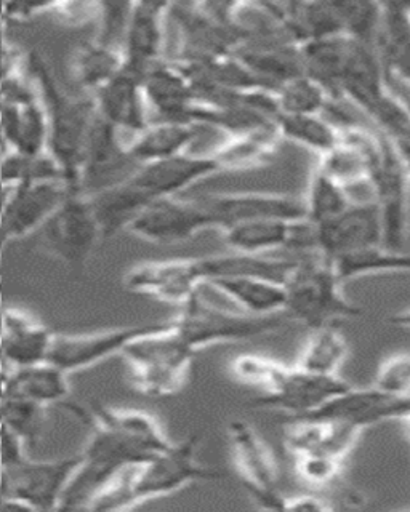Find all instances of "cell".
<instances>
[{
    "mask_svg": "<svg viewBox=\"0 0 410 512\" xmlns=\"http://www.w3.org/2000/svg\"><path fill=\"white\" fill-rule=\"evenodd\" d=\"M79 420L89 424V442L81 452V463L69 480L60 511L89 508L93 498L125 469L140 466L164 452L172 440L153 415L137 408L68 405Z\"/></svg>",
    "mask_w": 410,
    "mask_h": 512,
    "instance_id": "1",
    "label": "cell"
},
{
    "mask_svg": "<svg viewBox=\"0 0 410 512\" xmlns=\"http://www.w3.org/2000/svg\"><path fill=\"white\" fill-rule=\"evenodd\" d=\"M29 79L44 106L49 140L47 152L57 162L63 184L73 194H81V168L85 146L98 112L92 96H74L58 84L49 63L41 53L31 52L25 58Z\"/></svg>",
    "mask_w": 410,
    "mask_h": 512,
    "instance_id": "2",
    "label": "cell"
},
{
    "mask_svg": "<svg viewBox=\"0 0 410 512\" xmlns=\"http://www.w3.org/2000/svg\"><path fill=\"white\" fill-rule=\"evenodd\" d=\"M81 463V453L58 460H31L26 442L0 431V496L13 508L60 511L61 498Z\"/></svg>",
    "mask_w": 410,
    "mask_h": 512,
    "instance_id": "3",
    "label": "cell"
},
{
    "mask_svg": "<svg viewBox=\"0 0 410 512\" xmlns=\"http://www.w3.org/2000/svg\"><path fill=\"white\" fill-rule=\"evenodd\" d=\"M284 290V314L311 330L364 316L361 306L346 298L332 261L319 253L295 260L284 280Z\"/></svg>",
    "mask_w": 410,
    "mask_h": 512,
    "instance_id": "4",
    "label": "cell"
},
{
    "mask_svg": "<svg viewBox=\"0 0 410 512\" xmlns=\"http://www.w3.org/2000/svg\"><path fill=\"white\" fill-rule=\"evenodd\" d=\"M197 352L172 327V320L154 322L122 351L130 383L140 394L167 397L185 386Z\"/></svg>",
    "mask_w": 410,
    "mask_h": 512,
    "instance_id": "5",
    "label": "cell"
},
{
    "mask_svg": "<svg viewBox=\"0 0 410 512\" xmlns=\"http://www.w3.org/2000/svg\"><path fill=\"white\" fill-rule=\"evenodd\" d=\"M172 327L189 348L199 352L217 344L271 335L286 327V322L279 316L255 317L244 312L226 311L205 301L201 293H197L181 306L178 316L172 319Z\"/></svg>",
    "mask_w": 410,
    "mask_h": 512,
    "instance_id": "6",
    "label": "cell"
},
{
    "mask_svg": "<svg viewBox=\"0 0 410 512\" xmlns=\"http://www.w3.org/2000/svg\"><path fill=\"white\" fill-rule=\"evenodd\" d=\"M201 442L202 434L196 432L132 468L130 488L135 504L172 495L196 482L223 479L222 472L199 461Z\"/></svg>",
    "mask_w": 410,
    "mask_h": 512,
    "instance_id": "7",
    "label": "cell"
},
{
    "mask_svg": "<svg viewBox=\"0 0 410 512\" xmlns=\"http://www.w3.org/2000/svg\"><path fill=\"white\" fill-rule=\"evenodd\" d=\"M37 234L44 252L73 268L85 264L103 240L89 197L84 194H68Z\"/></svg>",
    "mask_w": 410,
    "mask_h": 512,
    "instance_id": "8",
    "label": "cell"
},
{
    "mask_svg": "<svg viewBox=\"0 0 410 512\" xmlns=\"http://www.w3.org/2000/svg\"><path fill=\"white\" fill-rule=\"evenodd\" d=\"M228 440L234 464L250 498L258 508L284 511L286 495L278 488V464L265 440L242 420L228 424Z\"/></svg>",
    "mask_w": 410,
    "mask_h": 512,
    "instance_id": "9",
    "label": "cell"
},
{
    "mask_svg": "<svg viewBox=\"0 0 410 512\" xmlns=\"http://www.w3.org/2000/svg\"><path fill=\"white\" fill-rule=\"evenodd\" d=\"M207 229L214 220L199 199L162 197L146 205L129 224L127 232L156 245H178Z\"/></svg>",
    "mask_w": 410,
    "mask_h": 512,
    "instance_id": "10",
    "label": "cell"
},
{
    "mask_svg": "<svg viewBox=\"0 0 410 512\" xmlns=\"http://www.w3.org/2000/svg\"><path fill=\"white\" fill-rule=\"evenodd\" d=\"M370 189L382 220L383 245L402 250L409 236L410 180L394 144L386 136H383L382 157L370 181Z\"/></svg>",
    "mask_w": 410,
    "mask_h": 512,
    "instance_id": "11",
    "label": "cell"
},
{
    "mask_svg": "<svg viewBox=\"0 0 410 512\" xmlns=\"http://www.w3.org/2000/svg\"><path fill=\"white\" fill-rule=\"evenodd\" d=\"M350 388L351 384L340 375H319L292 365L287 367L276 388L258 397L252 405L278 410L286 413L287 418H303L318 412Z\"/></svg>",
    "mask_w": 410,
    "mask_h": 512,
    "instance_id": "12",
    "label": "cell"
},
{
    "mask_svg": "<svg viewBox=\"0 0 410 512\" xmlns=\"http://www.w3.org/2000/svg\"><path fill=\"white\" fill-rule=\"evenodd\" d=\"M137 168L138 165L130 159L124 135L97 116L82 160L81 194L93 196L113 188Z\"/></svg>",
    "mask_w": 410,
    "mask_h": 512,
    "instance_id": "13",
    "label": "cell"
},
{
    "mask_svg": "<svg viewBox=\"0 0 410 512\" xmlns=\"http://www.w3.org/2000/svg\"><path fill=\"white\" fill-rule=\"evenodd\" d=\"M124 285L129 292L181 308L205 285L201 258L137 264L125 274Z\"/></svg>",
    "mask_w": 410,
    "mask_h": 512,
    "instance_id": "14",
    "label": "cell"
},
{
    "mask_svg": "<svg viewBox=\"0 0 410 512\" xmlns=\"http://www.w3.org/2000/svg\"><path fill=\"white\" fill-rule=\"evenodd\" d=\"M170 2H130L125 24L124 69L143 79L149 69L167 60L165 34Z\"/></svg>",
    "mask_w": 410,
    "mask_h": 512,
    "instance_id": "15",
    "label": "cell"
},
{
    "mask_svg": "<svg viewBox=\"0 0 410 512\" xmlns=\"http://www.w3.org/2000/svg\"><path fill=\"white\" fill-rule=\"evenodd\" d=\"M217 173L220 172L209 152H186L172 159L140 165L125 181L149 205L162 197L178 196L180 192Z\"/></svg>",
    "mask_w": 410,
    "mask_h": 512,
    "instance_id": "16",
    "label": "cell"
},
{
    "mask_svg": "<svg viewBox=\"0 0 410 512\" xmlns=\"http://www.w3.org/2000/svg\"><path fill=\"white\" fill-rule=\"evenodd\" d=\"M151 324L132 325V327L111 328L101 332L79 333V335H55L49 362L63 372H82L95 367L103 360L119 354L121 356L137 336L148 332Z\"/></svg>",
    "mask_w": 410,
    "mask_h": 512,
    "instance_id": "17",
    "label": "cell"
},
{
    "mask_svg": "<svg viewBox=\"0 0 410 512\" xmlns=\"http://www.w3.org/2000/svg\"><path fill=\"white\" fill-rule=\"evenodd\" d=\"M202 205L214 220L215 229L222 231L242 221L276 220L297 221L305 218L303 199L271 192H230L201 197Z\"/></svg>",
    "mask_w": 410,
    "mask_h": 512,
    "instance_id": "18",
    "label": "cell"
},
{
    "mask_svg": "<svg viewBox=\"0 0 410 512\" xmlns=\"http://www.w3.org/2000/svg\"><path fill=\"white\" fill-rule=\"evenodd\" d=\"M316 250L334 260L361 248L383 244L382 220L374 200L353 202L334 220L314 226Z\"/></svg>",
    "mask_w": 410,
    "mask_h": 512,
    "instance_id": "19",
    "label": "cell"
},
{
    "mask_svg": "<svg viewBox=\"0 0 410 512\" xmlns=\"http://www.w3.org/2000/svg\"><path fill=\"white\" fill-rule=\"evenodd\" d=\"M68 194L73 192H69L61 181L13 188L0 215V229L9 242L34 234L63 204Z\"/></svg>",
    "mask_w": 410,
    "mask_h": 512,
    "instance_id": "20",
    "label": "cell"
},
{
    "mask_svg": "<svg viewBox=\"0 0 410 512\" xmlns=\"http://www.w3.org/2000/svg\"><path fill=\"white\" fill-rule=\"evenodd\" d=\"M55 333L18 309H7L0 322V375L49 360Z\"/></svg>",
    "mask_w": 410,
    "mask_h": 512,
    "instance_id": "21",
    "label": "cell"
},
{
    "mask_svg": "<svg viewBox=\"0 0 410 512\" xmlns=\"http://www.w3.org/2000/svg\"><path fill=\"white\" fill-rule=\"evenodd\" d=\"M310 416L346 421L361 429L390 421L401 423L410 416V396H390L374 386L366 389L351 386Z\"/></svg>",
    "mask_w": 410,
    "mask_h": 512,
    "instance_id": "22",
    "label": "cell"
},
{
    "mask_svg": "<svg viewBox=\"0 0 410 512\" xmlns=\"http://www.w3.org/2000/svg\"><path fill=\"white\" fill-rule=\"evenodd\" d=\"M284 445L294 456L306 453H327L345 461L358 444L364 429L346 421L329 418H287Z\"/></svg>",
    "mask_w": 410,
    "mask_h": 512,
    "instance_id": "23",
    "label": "cell"
},
{
    "mask_svg": "<svg viewBox=\"0 0 410 512\" xmlns=\"http://www.w3.org/2000/svg\"><path fill=\"white\" fill-rule=\"evenodd\" d=\"M92 98L98 116L122 135H137L151 122L141 79L125 69L93 93Z\"/></svg>",
    "mask_w": 410,
    "mask_h": 512,
    "instance_id": "24",
    "label": "cell"
},
{
    "mask_svg": "<svg viewBox=\"0 0 410 512\" xmlns=\"http://www.w3.org/2000/svg\"><path fill=\"white\" fill-rule=\"evenodd\" d=\"M141 84L149 112H154L157 120L191 124L196 95L180 64L173 60L161 61L146 72Z\"/></svg>",
    "mask_w": 410,
    "mask_h": 512,
    "instance_id": "25",
    "label": "cell"
},
{
    "mask_svg": "<svg viewBox=\"0 0 410 512\" xmlns=\"http://www.w3.org/2000/svg\"><path fill=\"white\" fill-rule=\"evenodd\" d=\"M388 90L390 85L374 45L350 39V50L340 80L343 103H351L369 116Z\"/></svg>",
    "mask_w": 410,
    "mask_h": 512,
    "instance_id": "26",
    "label": "cell"
},
{
    "mask_svg": "<svg viewBox=\"0 0 410 512\" xmlns=\"http://www.w3.org/2000/svg\"><path fill=\"white\" fill-rule=\"evenodd\" d=\"M375 50L382 61L386 79L393 77L402 88L410 90V4H382Z\"/></svg>",
    "mask_w": 410,
    "mask_h": 512,
    "instance_id": "27",
    "label": "cell"
},
{
    "mask_svg": "<svg viewBox=\"0 0 410 512\" xmlns=\"http://www.w3.org/2000/svg\"><path fill=\"white\" fill-rule=\"evenodd\" d=\"M69 375L47 362L17 368L0 376L2 397L26 400L31 404L49 407L68 399Z\"/></svg>",
    "mask_w": 410,
    "mask_h": 512,
    "instance_id": "28",
    "label": "cell"
},
{
    "mask_svg": "<svg viewBox=\"0 0 410 512\" xmlns=\"http://www.w3.org/2000/svg\"><path fill=\"white\" fill-rule=\"evenodd\" d=\"M201 130L202 127L186 122L151 120L145 130L130 136L127 151L138 167L172 159L189 152Z\"/></svg>",
    "mask_w": 410,
    "mask_h": 512,
    "instance_id": "29",
    "label": "cell"
},
{
    "mask_svg": "<svg viewBox=\"0 0 410 512\" xmlns=\"http://www.w3.org/2000/svg\"><path fill=\"white\" fill-rule=\"evenodd\" d=\"M0 128L4 151L21 154L47 152L49 125L39 95L23 103H4L0 108Z\"/></svg>",
    "mask_w": 410,
    "mask_h": 512,
    "instance_id": "30",
    "label": "cell"
},
{
    "mask_svg": "<svg viewBox=\"0 0 410 512\" xmlns=\"http://www.w3.org/2000/svg\"><path fill=\"white\" fill-rule=\"evenodd\" d=\"M205 285L222 293L249 316L273 317L284 314L286 290L281 282L262 277L228 276L207 280Z\"/></svg>",
    "mask_w": 410,
    "mask_h": 512,
    "instance_id": "31",
    "label": "cell"
},
{
    "mask_svg": "<svg viewBox=\"0 0 410 512\" xmlns=\"http://www.w3.org/2000/svg\"><path fill=\"white\" fill-rule=\"evenodd\" d=\"M281 141L274 125L255 132L228 136L214 151L209 152V156L220 173L242 172L270 164Z\"/></svg>",
    "mask_w": 410,
    "mask_h": 512,
    "instance_id": "32",
    "label": "cell"
},
{
    "mask_svg": "<svg viewBox=\"0 0 410 512\" xmlns=\"http://www.w3.org/2000/svg\"><path fill=\"white\" fill-rule=\"evenodd\" d=\"M69 69L74 84L92 96L124 71V52L119 45L93 37L76 48Z\"/></svg>",
    "mask_w": 410,
    "mask_h": 512,
    "instance_id": "33",
    "label": "cell"
},
{
    "mask_svg": "<svg viewBox=\"0 0 410 512\" xmlns=\"http://www.w3.org/2000/svg\"><path fill=\"white\" fill-rule=\"evenodd\" d=\"M294 223L295 221L266 218L231 224L220 232L231 252L266 255L289 247Z\"/></svg>",
    "mask_w": 410,
    "mask_h": 512,
    "instance_id": "34",
    "label": "cell"
},
{
    "mask_svg": "<svg viewBox=\"0 0 410 512\" xmlns=\"http://www.w3.org/2000/svg\"><path fill=\"white\" fill-rule=\"evenodd\" d=\"M330 261L343 284L377 274H410V253L383 244L361 248Z\"/></svg>",
    "mask_w": 410,
    "mask_h": 512,
    "instance_id": "35",
    "label": "cell"
},
{
    "mask_svg": "<svg viewBox=\"0 0 410 512\" xmlns=\"http://www.w3.org/2000/svg\"><path fill=\"white\" fill-rule=\"evenodd\" d=\"M201 263L205 282L215 277L247 276L262 277L284 284L295 260L231 252L230 255L205 256L201 258Z\"/></svg>",
    "mask_w": 410,
    "mask_h": 512,
    "instance_id": "36",
    "label": "cell"
},
{
    "mask_svg": "<svg viewBox=\"0 0 410 512\" xmlns=\"http://www.w3.org/2000/svg\"><path fill=\"white\" fill-rule=\"evenodd\" d=\"M350 356V343L334 325L314 328L298 354L297 367L319 375H340Z\"/></svg>",
    "mask_w": 410,
    "mask_h": 512,
    "instance_id": "37",
    "label": "cell"
},
{
    "mask_svg": "<svg viewBox=\"0 0 410 512\" xmlns=\"http://www.w3.org/2000/svg\"><path fill=\"white\" fill-rule=\"evenodd\" d=\"M274 125L281 140L310 149L318 157L334 148L340 140V128L326 114H279Z\"/></svg>",
    "mask_w": 410,
    "mask_h": 512,
    "instance_id": "38",
    "label": "cell"
},
{
    "mask_svg": "<svg viewBox=\"0 0 410 512\" xmlns=\"http://www.w3.org/2000/svg\"><path fill=\"white\" fill-rule=\"evenodd\" d=\"M354 200L337 181L324 175L321 170L314 167L310 176V183L303 199L305 205V220L313 226L334 220L335 216L345 212Z\"/></svg>",
    "mask_w": 410,
    "mask_h": 512,
    "instance_id": "39",
    "label": "cell"
},
{
    "mask_svg": "<svg viewBox=\"0 0 410 512\" xmlns=\"http://www.w3.org/2000/svg\"><path fill=\"white\" fill-rule=\"evenodd\" d=\"M0 181L13 189L25 184L49 181L63 183V176L49 152L29 156L21 152L5 151L0 154Z\"/></svg>",
    "mask_w": 410,
    "mask_h": 512,
    "instance_id": "40",
    "label": "cell"
},
{
    "mask_svg": "<svg viewBox=\"0 0 410 512\" xmlns=\"http://www.w3.org/2000/svg\"><path fill=\"white\" fill-rule=\"evenodd\" d=\"M279 114L300 116V114H326L334 103L329 93L316 80L306 74L289 79L274 90Z\"/></svg>",
    "mask_w": 410,
    "mask_h": 512,
    "instance_id": "41",
    "label": "cell"
},
{
    "mask_svg": "<svg viewBox=\"0 0 410 512\" xmlns=\"http://www.w3.org/2000/svg\"><path fill=\"white\" fill-rule=\"evenodd\" d=\"M289 365L260 354H239L230 362V373L238 383L260 389L263 394L273 391Z\"/></svg>",
    "mask_w": 410,
    "mask_h": 512,
    "instance_id": "42",
    "label": "cell"
},
{
    "mask_svg": "<svg viewBox=\"0 0 410 512\" xmlns=\"http://www.w3.org/2000/svg\"><path fill=\"white\" fill-rule=\"evenodd\" d=\"M342 34L348 39L374 45L382 18V4L375 2H334Z\"/></svg>",
    "mask_w": 410,
    "mask_h": 512,
    "instance_id": "43",
    "label": "cell"
},
{
    "mask_svg": "<svg viewBox=\"0 0 410 512\" xmlns=\"http://www.w3.org/2000/svg\"><path fill=\"white\" fill-rule=\"evenodd\" d=\"M343 464L337 456L327 453H306L294 456L295 476L300 482L313 488H324L334 484L342 476Z\"/></svg>",
    "mask_w": 410,
    "mask_h": 512,
    "instance_id": "44",
    "label": "cell"
},
{
    "mask_svg": "<svg viewBox=\"0 0 410 512\" xmlns=\"http://www.w3.org/2000/svg\"><path fill=\"white\" fill-rule=\"evenodd\" d=\"M372 386L390 396H410V352L386 357L375 373Z\"/></svg>",
    "mask_w": 410,
    "mask_h": 512,
    "instance_id": "45",
    "label": "cell"
},
{
    "mask_svg": "<svg viewBox=\"0 0 410 512\" xmlns=\"http://www.w3.org/2000/svg\"><path fill=\"white\" fill-rule=\"evenodd\" d=\"M334 504L322 496L305 495L286 496L284 498V511H332Z\"/></svg>",
    "mask_w": 410,
    "mask_h": 512,
    "instance_id": "46",
    "label": "cell"
},
{
    "mask_svg": "<svg viewBox=\"0 0 410 512\" xmlns=\"http://www.w3.org/2000/svg\"><path fill=\"white\" fill-rule=\"evenodd\" d=\"M410 180V140H391Z\"/></svg>",
    "mask_w": 410,
    "mask_h": 512,
    "instance_id": "47",
    "label": "cell"
},
{
    "mask_svg": "<svg viewBox=\"0 0 410 512\" xmlns=\"http://www.w3.org/2000/svg\"><path fill=\"white\" fill-rule=\"evenodd\" d=\"M388 324L393 325V327L401 328V330H406V332H410V308L402 309V311L394 312L388 317Z\"/></svg>",
    "mask_w": 410,
    "mask_h": 512,
    "instance_id": "48",
    "label": "cell"
},
{
    "mask_svg": "<svg viewBox=\"0 0 410 512\" xmlns=\"http://www.w3.org/2000/svg\"><path fill=\"white\" fill-rule=\"evenodd\" d=\"M10 192H12V188L9 186H5L2 181H0V215L4 212L5 205H7V200H9Z\"/></svg>",
    "mask_w": 410,
    "mask_h": 512,
    "instance_id": "49",
    "label": "cell"
},
{
    "mask_svg": "<svg viewBox=\"0 0 410 512\" xmlns=\"http://www.w3.org/2000/svg\"><path fill=\"white\" fill-rule=\"evenodd\" d=\"M402 429H404V432H406V436L410 439V416L409 418H406V420L401 421Z\"/></svg>",
    "mask_w": 410,
    "mask_h": 512,
    "instance_id": "50",
    "label": "cell"
},
{
    "mask_svg": "<svg viewBox=\"0 0 410 512\" xmlns=\"http://www.w3.org/2000/svg\"><path fill=\"white\" fill-rule=\"evenodd\" d=\"M0 108H2V104H0ZM4 151V141H2V128H0V152Z\"/></svg>",
    "mask_w": 410,
    "mask_h": 512,
    "instance_id": "51",
    "label": "cell"
},
{
    "mask_svg": "<svg viewBox=\"0 0 410 512\" xmlns=\"http://www.w3.org/2000/svg\"><path fill=\"white\" fill-rule=\"evenodd\" d=\"M0 21H2V4H0Z\"/></svg>",
    "mask_w": 410,
    "mask_h": 512,
    "instance_id": "52",
    "label": "cell"
},
{
    "mask_svg": "<svg viewBox=\"0 0 410 512\" xmlns=\"http://www.w3.org/2000/svg\"><path fill=\"white\" fill-rule=\"evenodd\" d=\"M409 101H410V98H409ZM409 140H410V138H409Z\"/></svg>",
    "mask_w": 410,
    "mask_h": 512,
    "instance_id": "53",
    "label": "cell"
}]
</instances>
